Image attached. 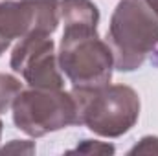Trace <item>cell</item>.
<instances>
[{
	"instance_id": "cell-1",
	"label": "cell",
	"mask_w": 158,
	"mask_h": 156,
	"mask_svg": "<svg viewBox=\"0 0 158 156\" xmlns=\"http://www.w3.org/2000/svg\"><path fill=\"white\" fill-rule=\"evenodd\" d=\"M114 68L134 72L158 48V13L145 0H119L107 30Z\"/></svg>"
},
{
	"instance_id": "cell-2",
	"label": "cell",
	"mask_w": 158,
	"mask_h": 156,
	"mask_svg": "<svg viewBox=\"0 0 158 156\" xmlns=\"http://www.w3.org/2000/svg\"><path fill=\"white\" fill-rule=\"evenodd\" d=\"M79 125L101 138L127 134L140 117V96L127 84H105L99 88H74Z\"/></svg>"
},
{
	"instance_id": "cell-3",
	"label": "cell",
	"mask_w": 158,
	"mask_h": 156,
	"mask_svg": "<svg viewBox=\"0 0 158 156\" xmlns=\"http://www.w3.org/2000/svg\"><path fill=\"white\" fill-rule=\"evenodd\" d=\"M57 59L74 88H99L112 79L114 55L98 28H64Z\"/></svg>"
},
{
	"instance_id": "cell-4",
	"label": "cell",
	"mask_w": 158,
	"mask_h": 156,
	"mask_svg": "<svg viewBox=\"0 0 158 156\" xmlns=\"http://www.w3.org/2000/svg\"><path fill=\"white\" fill-rule=\"evenodd\" d=\"M11 110L15 127L31 138L79 125L76 99L63 88H22Z\"/></svg>"
},
{
	"instance_id": "cell-5",
	"label": "cell",
	"mask_w": 158,
	"mask_h": 156,
	"mask_svg": "<svg viewBox=\"0 0 158 156\" xmlns=\"http://www.w3.org/2000/svg\"><path fill=\"white\" fill-rule=\"evenodd\" d=\"M9 66L33 88H63L55 42L48 33H28L20 37L11 51Z\"/></svg>"
},
{
	"instance_id": "cell-6",
	"label": "cell",
	"mask_w": 158,
	"mask_h": 156,
	"mask_svg": "<svg viewBox=\"0 0 158 156\" xmlns=\"http://www.w3.org/2000/svg\"><path fill=\"white\" fill-rule=\"evenodd\" d=\"M31 30V0H0V35L20 39Z\"/></svg>"
},
{
	"instance_id": "cell-7",
	"label": "cell",
	"mask_w": 158,
	"mask_h": 156,
	"mask_svg": "<svg viewBox=\"0 0 158 156\" xmlns=\"http://www.w3.org/2000/svg\"><path fill=\"white\" fill-rule=\"evenodd\" d=\"M61 22L64 28H98L99 9L92 0H61Z\"/></svg>"
},
{
	"instance_id": "cell-8",
	"label": "cell",
	"mask_w": 158,
	"mask_h": 156,
	"mask_svg": "<svg viewBox=\"0 0 158 156\" xmlns=\"http://www.w3.org/2000/svg\"><path fill=\"white\" fill-rule=\"evenodd\" d=\"M61 22V0H31L30 33L52 35Z\"/></svg>"
},
{
	"instance_id": "cell-9",
	"label": "cell",
	"mask_w": 158,
	"mask_h": 156,
	"mask_svg": "<svg viewBox=\"0 0 158 156\" xmlns=\"http://www.w3.org/2000/svg\"><path fill=\"white\" fill-rule=\"evenodd\" d=\"M22 88L24 86H22L20 79H17L11 74H0V114L7 112L13 107V103H15L17 96L22 92Z\"/></svg>"
},
{
	"instance_id": "cell-10",
	"label": "cell",
	"mask_w": 158,
	"mask_h": 156,
	"mask_svg": "<svg viewBox=\"0 0 158 156\" xmlns=\"http://www.w3.org/2000/svg\"><path fill=\"white\" fill-rule=\"evenodd\" d=\"M68 153H83V154H114V147L103 142H96V140H83L76 149L68 151Z\"/></svg>"
},
{
	"instance_id": "cell-11",
	"label": "cell",
	"mask_w": 158,
	"mask_h": 156,
	"mask_svg": "<svg viewBox=\"0 0 158 156\" xmlns=\"http://www.w3.org/2000/svg\"><path fill=\"white\" fill-rule=\"evenodd\" d=\"M129 154H158V136H143Z\"/></svg>"
},
{
	"instance_id": "cell-12",
	"label": "cell",
	"mask_w": 158,
	"mask_h": 156,
	"mask_svg": "<svg viewBox=\"0 0 158 156\" xmlns=\"http://www.w3.org/2000/svg\"><path fill=\"white\" fill-rule=\"evenodd\" d=\"M4 153H20V154H33L35 153V145L33 142L28 140H13L9 145H6L2 149Z\"/></svg>"
},
{
	"instance_id": "cell-13",
	"label": "cell",
	"mask_w": 158,
	"mask_h": 156,
	"mask_svg": "<svg viewBox=\"0 0 158 156\" xmlns=\"http://www.w3.org/2000/svg\"><path fill=\"white\" fill-rule=\"evenodd\" d=\"M9 44H11V40H7L6 37H2V35H0V55L9 48Z\"/></svg>"
},
{
	"instance_id": "cell-14",
	"label": "cell",
	"mask_w": 158,
	"mask_h": 156,
	"mask_svg": "<svg viewBox=\"0 0 158 156\" xmlns=\"http://www.w3.org/2000/svg\"><path fill=\"white\" fill-rule=\"evenodd\" d=\"M145 2H147V4H149V6H151V7L158 13V0H145Z\"/></svg>"
},
{
	"instance_id": "cell-15",
	"label": "cell",
	"mask_w": 158,
	"mask_h": 156,
	"mask_svg": "<svg viewBox=\"0 0 158 156\" xmlns=\"http://www.w3.org/2000/svg\"><path fill=\"white\" fill-rule=\"evenodd\" d=\"M2 127H4V123H2V119H0V136H2Z\"/></svg>"
}]
</instances>
